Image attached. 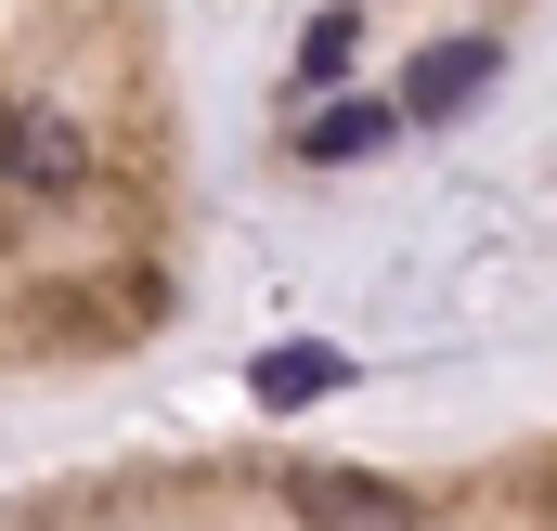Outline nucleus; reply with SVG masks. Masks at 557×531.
<instances>
[{"label":"nucleus","instance_id":"nucleus-5","mask_svg":"<svg viewBox=\"0 0 557 531\" xmlns=\"http://www.w3.org/2000/svg\"><path fill=\"white\" fill-rule=\"evenodd\" d=\"M247 390L273 402H324V390H350V350H324V337H285V350H260V376H247Z\"/></svg>","mask_w":557,"mask_h":531},{"label":"nucleus","instance_id":"nucleus-6","mask_svg":"<svg viewBox=\"0 0 557 531\" xmlns=\"http://www.w3.org/2000/svg\"><path fill=\"white\" fill-rule=\"evenodd\" d=\"M350 52H363V26H350V13H311V39H298V78H311V91H337V78H350Z\"/></svg>","mask_w":557,"mask_h":531},{"label":"nucleus","instance_id":"nucleus-2","mask_svg":"<svg viewBox=\"0 0 557 531\" xmlns=\"http://www.w3.org/2000/svg\"><path fill=\"white\" fill-rule=\"evenodd\" d=\"M285 506L311 531H403L416 506L389 493V480H363V467H285Z\"/></svg>","mask_w":557,"mask_h":531},{"label":"nucleus","instance_id":"nucleus-4","mask_svg":"<svg viewBox=\"0 0 557 531\" xmlns=\"http://www.w3.org/2000/svg\"><path fill=\"white\" fill-rule=\"evenodd\" d=\"M403 131H416L403 104H324V118L298 131V156H311V169H363V156H389Z\"/></svg>","mask_w":557,"mask_h":531},{"label":"nucleus","instance_id":"nucleus-1","mask_svg":"<svg viewBox=\"0 0 557 531\" xmlns=\"http://www.w3.org/2000/svg\"><path fill=\"white\" fill-rule=\"evenodd\" d=\"M0 169H13L26 195H78V182H91V131L52 118V104H13V118H0Z\"/></svg>","mask_w":557,"mask_h":531},{"label":"nucleus","instance_id":"nucleus-3","mask_svg":"<svg viewBox=\"0 0 557 531\" xmlns=\"http://www.w3.org/2000/svg\"><path fill=\"white\" fill-rule=\"evenodd\" d=\"M480 91H493V39H428L416 78H403V118H416V131H441V118H467Z\"/></svg>","mask_w":557,"mask_h":531}]
</instances>
